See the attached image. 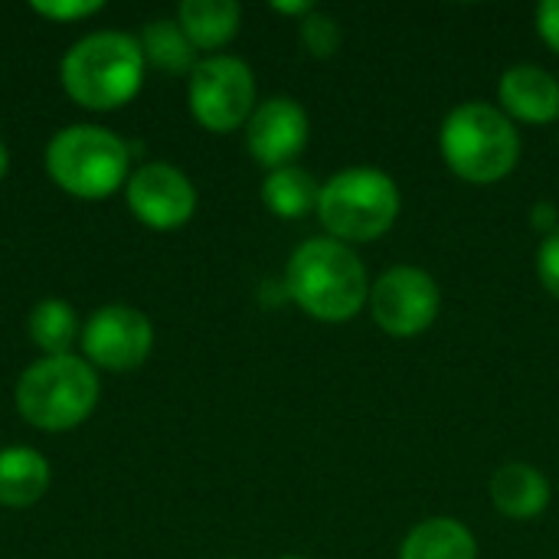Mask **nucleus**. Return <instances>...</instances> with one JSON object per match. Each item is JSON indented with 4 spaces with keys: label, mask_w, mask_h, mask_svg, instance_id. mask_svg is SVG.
Wrapping results in <instances>:
<instances>
[{
    "label": "nucleus",
    "mask_w": 559,
    "mask_h": 559,
    "mask_svg": "<svg viewBox=\"0 0 559 559\" xmlns=\"http://www.w3.org/2000/svg\"><path fill=\"white\" fill-rule=\"evenodd\" d=\"M82 350L92 367L108 373L138 370L154 350V328L131 305H105L82 328Z\"/></svg>",
    "instance_id": "obj_9"
},
{
    "label": "nucleus",
    "mask_w": 559,
    "mask_h": 559,
    "mask_svg": "<svg viewBox=\"0 0 559 559\" xmlns=\"http://www.w3.org/2000/svg\"><path fill=\"white\" fill-rule=\"evenodd\" d=\"M272 10H278V13H314V7L308 3V0H298V3H272Z\"/></svg>",
    "instance_id": "obj_24"
},
{
    "label": "nucleus",
    "mask_w": 559,
    "mask_h": 559,
    "mask_svg": "<svg viewBox=\"0 0 559 559\" xmlns=\"http://www.w3.org/2000/svg\"><path fill=\"white\" fill-rule=\"evenodd\" d=\"M246 144L249 154L272 170L292 167V160L305 151L308 144V115L295 98H269L262 102L249 124H246Z\"/></svg>",
    "instance_id": "obj_11"
},
{
    "label": "nucleus",
    "mask_w": 559,
    "mask_h": 559,
    "mask_svg": "<svg viewBox=\"0 0 559 559\" xmlns=\"http://www.w3.org/2000/svg\"><path fill=\"white\" fill-rule=\"evenodd\" d=\"M128 210L151 229H177L197 210V190L183 170L164 160H151L138 167L124 183Z\"/></svg>",
    "instance_id": "obj_10"
},
{
    "label": "nucleus",
    "mask_w": 559,
    "mask_h": 559,
    "mask_svg": "<svg viewBox=\"0 0 559 559\" xmlns=\"http://www.w3.org/2000/svg\"><path fill=\"white\" fill-rule=\"evenodd\" d=\"M102 7H105L102 0H49V3L36 0V3H33V10H36L39 16L56 20V23L85 20V16H92V13H98Z\"/></svg>",
    "instance_id": "obj_21"
},
{
    "label": "nucleus",
    "mask_w": 559,
    "mask_h": 559,
    "mask_svg": "<svg viewBox=\"0 0 559 559\" xmlns=\"http://www.w3.org/2000/svg\"><path fill=\"white\" fill-rule=\"evenodd\" d=\"M491 501L504 518L531 521L550 504V481L534 465H504L491 478Z\"/></svg>",
    "instance_id": "obj_14"
},
{
    "label": "nucleus",
    "mask_w": 559,
    "mask_h": 559,
    "mask_svg": "<svg viewBox=\"0 0 559 559\" xmlns=\"http://www.w3.org/2000/svg\"><path fill=\"white\" fill-rule=\"evenodd\" d=\"M7 167H10V154H7V144L0 141V180L7 177Z\"/></svg>",
    "instance_id": "obj_25"
},
{
    "label": "nucleus",
    "mask_w": 559,
    "mask_h": 559,
    "mask_svg": "<svg viewBox=\"0 0 559 559\" xmlns=\"http://www.w3.org/2000/svg\"><path fill=\"white\" fill-rule=\"evenodd\" d=\"M318 216L337 242H370L396 223L400 190L377 167H350L321 187Z\"/></svg>",
    "instance_id": "obj_6"
},
{
    "label": "nucleus",
    "mask_w": 559,
    "mask_h": 559,
    "mask_svg": "<svg viewBox=\"0 0 559 559\" xmlns=\"http://www.w3.org/2000/svg\"><path fill=\"white\" fill-rule=\"evenodd\" d=\"M239 3L233 0H183L177 23L197 49H219L239 29Z\"/></svg>",
    "instance_id": "obj_16"
},
{
    "label": "nucleus",
    "mask_w": 559,
    "mask_h": 559,
    "mask_svg": "<svg viewBox=\"0 0 559 559\" xmlns=\"http://www.w3.org/2000/svg\"><path fill=\"white\" fill-rule=\"evenodd\" d=\"M190 111L216 134L236 131L255 111V75L236 56L200 59L190 72Z\"/></svg>",
    "instance_id": "obj_7"
},
{
    "label": "nucleus",
    "mask_w": 559,
    "mask_h": 559,
    "mask_svg": "<svg viewBox=\"0 0 559 559\" xmlns=\"http://www.w3.org/2000/svg\"><path fill=\"white\" fill-rule=\"evenodd\" d=\"M341 39L344 36H341V26H337L334 16H328V13H308L305 16V23H301V43H305V49L311 56H318V59L334 56L341 49Z\"/></svg>",
    "instance_id": "obj_20"
},
{
    "label": "nucleus",
    "mask_w": 559,
    "mask_h": 559,
    "mask_svg": "<svg viewBox=\"0 0 559 559\" xmlns=\"http://www.w3.org/2000/svg\"><path fill=\"white\" fill-rule=\"evenodd\" d=\"M16 413L43 432H69L98 406V373L88 360L39 357L16 380Z\"/></svg>",
    "instance_id": "obj_3"
},
{
    "label": "nucleus",
    "mask_w": 559,
    "mask_h": 559,
    "mask_svg": "<svg viewBox=\"0 0 559 559\" xmlns=\"http://www.w3.org/2000/svg\"><path fill=\"white\" fill-rule=\"evenodd\" d=\"M131 147L102 124H69L46 144V174L79 200L111 197L128 183Z\"/></svg>",
    "instance_id": "obj_4"
},
{
    "label": "nucleus",
    "mask_w": 559,
    "mask_h": 559,
    "mask_svg": "<svg viewBox=\"0 0 559 559\" xmlns=\"http://www.w3.org/2000/svg\"><path fill=\"white\" fill-rule=\"evenodd\" d=\"M262 200L265 206L282 216V219H301L308 216L311 210H318V200H321V187L318 180L301 170V167H282V170H272L262 183Z\"/></svg>",
    "instance_id": "obj_18"
},
{
    "label": "nucleus",
    "mask_w": 559,
    "mask_h": 559,
    "mask_svg": "<svg viewBox=\"0 0 559 559\" xmlns=\"http://www.w3.org/2000/svg\"><path fill=\"white\" fill-rule=\"evenodd\" d=\"M537 272H540L544 288H547L554 298H559V226L554 233H547V239H544V246H540Z\"/></svg>",
    "instance_id": "obj_22"
},
{
    "label": "nucleus",
    "mask_w": 559,
    "mask_h": 559,
    "mask_svg": "<svg viewBox=\"0 0 559 559\" xmlns=\"http://www.w3.org/2000/svg\"><path fill=\"white\" fill-rule=\"evenodd\" d=\"M400 559H478V544L462 521L432 518L409 531Z\"/></svg>",
    "instance_id": "obj_15"
},
{
    "label": "nucleus",
    "mask_w": 559,
    "mask_h": 559,
    "mask_svg": "<svg viewBox=\"0 0 559 559\" xmlns=\"http://www.w3.org/2000/svg\"><path fill=\"white\" fill-rule=\"evenodd\" d=\"M141 43L118 29H102L82 36L62 56L59 75L66 95L88 111H115L128 105L144 82Z\"/></svg>",
    "instance_id": "obj_2"
},
{
    "label": "nucleus",
    "mask_w": 559,
    "mask_h": 559,
    "mask_svg": "<svg viewBox=\"0 0 559 559\" xmlns=\"http://www.w3.org/2000/svg\"><path fill=\"white\" fill-rule=\"evenodd\" d=\"M442 157L468 183H498L504 180L518 157L521 138L511 118L485 102H468L455 108L442 124Z\"/></svg>",
    "instance_id": "obj_5"
},
{
    "label": "nucleus",
    "mask_w": 559,
    "mask_h": 559,
    "mask_svg": "<svg viewBox=\"0 0 559 559\" xmlns=\"http://www.w3.org/2000/svg\"><path fill=\"white\" fill-rule=\"evenodd\" d=\"M285 288L301 311L328 324L350 321L370 298L364 262L337 239L301 242L288 259Z\"/></svg>",
    "instance_id": "obj_1"
},
{
    "label": "nucleus",
    "mask_w": 559,
    "mask_h": 559,
    "mask_svg": "<svg viewBox=\"0 0 559 559\" xmlns=\"http://www.w3.org/2000/svg\"><path fill=\"white\" fill-rule=\"evenodd\" d=\"M501 111L531 124H547L559 118V82L540 66H514L498 85Z\"/></svg>",
    "instance_id": "obj_12"
},
{
    "label": "nucleus",
    "mask_w": 559,
    "mask_h": 559,
    "mask_svg": "<svg viewBox=\"0 0 559 559\" xmlns=\"http://www.w3.org/2000/svg\"><path fill=\"white\" fill-rule=\"evenodd\" d=\"M141 52L144 62L167 72V75H183L197 69V46L187 39L183 26L177 20H151L141 33Z\"/></svg>",
    "instance_id": "obj_17"
},
{
    "label": "nucleus",
    "mask_w": 559,
    "mask_h": 559,
    "mask_svg": "<svg viewBox=\"0 0 559 559\" xmlns=\"http://www.w3.org/2000/svg\"><path fill=\"white\" fill-rule=\"evenodd\" d=\"M282 559H301V557H282Z\"/></svg>",
    "instance_id": "obj_26"
},
{
    "label": "nucleus",
    "mask_w": 559,
    "mask_h": 559,
    "mask_svg": "<svg viewBox=\"0 0 559 559\" xmlns=\"http://www.w3.org/2000/svg\"><path fill=\"white\" fill-rule=\"evenodd\" d=\"M537 29L547 39V46H554L559 52V0H547L537 10Z\"/></svg>",
    "instance_id": "obj_23"
},
{
    "label": "nucleus",
    "mask_w": 559,
    "mask_h": 559,
    "mask_svg": "<svg viewBox=\"0 0 559 559\" xmlns=\"http://www.w3.org/2000/svg\"><path fill=\"white\" fill-rule=\"evenodd\" d=\"M52 481L49 462L26 445L0 449V508H33Z\"/></svg>",
    "instance_id": "obj_13"
},
{
    "label": "nucleus",
    "mask_w": 559,
    "mask_h": 559,
    "mask_svg": "<svg viewBox=\"0 0 559 559\" xmlns=\"http://www.w3.org/2000/svg\"><path fill=\"white\" fill-rule=\"evenodd\" d=\"M26 331H29L33 344L43 350V357H66L79 337V318H75L72 305H66L59 298H46L29 311Z\"/></svg>",
    "instance_id": "obj_19"
},
{
    "label": "nucleus",
    "mask_w": 559,
    "mask_h": 559,
    "mask_svg": "<svg viewBox=\"0 0 559 559\" xmlns=\"http://www.w3.org/2000/svg\"><path fill=\"white\" fill-rule=\"evenodd\" d=\"M370 314L386 334L416 337L439 314V285L416 265H396L370 288Z\"/></svg>",
    "instance_id": "obj_8"
}]
</instances>
